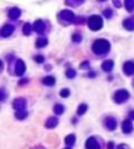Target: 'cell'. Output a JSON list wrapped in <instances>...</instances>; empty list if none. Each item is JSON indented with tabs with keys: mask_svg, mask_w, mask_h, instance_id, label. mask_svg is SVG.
<instances>
[{
	"mask_svg": "<svg viewBox=\"0 0 134 149\" xmlns=\"http://www.w3.org/2000/svg\"><path fill=\"white\" fill-rule=\"evenodd\" d=\"M108 43H107L106 41H97L95 45H94L93 49L95 53H97V54H102V53H105L108 50Z\"/></svg>",
	"mask_w": 134,
	"mask_h": 149,
	"instance_id": "1",
	"label": "cell"
},
{
	"mask_svg": "<svg viewBox=\"0 0 134 149\" xmlns=\"http://www.w3.org/2000/svg\"><path fill=\"white\" fill-rule=\"evenodd\" d=\"M86 148L87 149H101V146L100 144L97 142V140L94 138V137H91L87 139L86 141Z\"/></svg>",
	"mask_w": 134,
	"mask_h": 149,
	"instance_id": "2",
	"label": "cell"
},
{
	"mask_svg": "<svg viewBox=\"0 0 134 149\" xmlns=\"http://www.w3.org/2000/svg\"><path fill=\"white\" fill-rule=\"evenodd\" d=\"M127 98H129V94H127L126 90H120V91H117L116 95H115L116 102H123V101L126 100Z\"/></svg>",
	"mask_w": 134,
	"mask_h": 149,
	"instance_id": "3",
	"label": "cell"
},
{
	"mask_svg": "<svg viewBox=\"0 0 134 149\" xmlns=\"http://www.w3.org/2000/svg\"><path fill=\"white\" fill-rule=\"evenodd\" d=\"M122 129H123V131L125 134H130L132 131V129H133L132 122L130 121V120H125V121L123 122V125H122Z\"/></svg>",
	"mask_w": 134,
	"mask_h": 149,
	"instance_id": "4",
	"label": "cell"
},
{
	"mask_svg": "<svg viewBox=\"0 0 134 149\" xmlns=\"http://www.w3.org/2000/svg\"><path fill=\"white\" fill-rule=\"evenodd\" d=\"M105 125H106L107 129H109V130H114V129L116 128V120H115L114 118L108 117V118L106 119V121H105Z\"/></svg>",
	"mask_w": 134,
	"mask_h": 149,
	"instance_id": "5",
	"label": "cell"
},
{
	"mask_svg": "<svg viewBox=\"0 0 134 149\" xmlns=\"http://www.w3.org/2000/svg\"><path fill=\"white\" fill-rule=\"evenodd\" d=\"M57 123H58V119L55 118V117H50V118L46 121V127L49 128V129H52V128H55V127L57 126Z\"/></svg>",
	"mask_w": 134,
	"mask_h": 149,
	"instance_id": "6",
	"label": "cell"
},
{
	"mask_svg": "<svg viewBox=\"0 0 134 149\" xmlns=\"http://www.w3.org/2000/svg\"><path fill=\"white\" fill-rule=\"evenodd\" d=\"M25 100H23V99H17L15 102H13V108L17 109V110H23V109L25 108Z\"/></svg>",
	"mask_w": 134,
	"mask_h": 149,
	"instance_id": "7",
	"label": "cell"
},
{
	"mask_svg": "<svg viewBox=\"0 0 134 149\" xmlns=\"http://www.w3.org/2000/svg\"><path fill=\"white\" fill-rule=\"evenodd\" d=\"M124 70L127 75H132L134 72V64L133 62H126L124 66Z\"/></svg>",
	"mask_w": 134,
	"mask_h": 149,
	"instance_id": "8",
	"label": "cell"
},
{
	"mask_svg": "<svg viewBox=\"0 0 134 149\" xmlns=\"http://www.w3.org/2000/svg\"><path fill=\"white\" fill-rule=\"evenodd\" d=\"M24 71H25V65H24V62H23L21 60H19V61L17 62L16 72H17V75H23Z\"/></svg>",
	"mask_w": 134,
	"mask_h": 149,
	"instance_id": "9",
	"label": "cell"
},
{
	"mask_svg": "<svg viewBox=\"0 0 134 149\" xmlns=\"http://www.w3.org/2000/svg\"><path fill=\"white\" fill-rule=\"evenodd\" d=\"M75 139H76V137L74 135H68L65 138V142H66L67 146H73L75 144Z\"/></svg>",
	"mask_w": 134,
	"mask_h": 149,
	"instance_id": "10",
	"label": "cell"
},
{
	"mask_svg": "<svg viewBox=\"0 0 134 149\" xmlns=\"http://www.w3.org/2000/svg\"><path fill=\"white\" fill-rule=\"evenodd\" d=\"M16 117H17L18 119H24V118H26L27 117V112L25 110H17Z\"/></svg>",
	"mask_w": 134,
	"mask_h": 149,
	"instance_id": "11",
	"label": "cell"
},
{
	"mask_svg": "<svg viewBox=\"0 0 134 149\" xmlns=\"http://www.w3.org/2000/svg\"><path fill=\"white\" fill-rule=\"evenodd\" d=\"M54 111H55V114H57V115H62V114L64 112V107H63L62 105H56V106L54 107Z\"/></svg>",
	"mask_w": 134,
	"mask_h": 149,
	"instance_id": "12",
	"label": "cell"
},
{
	"mask_svg": "<svg viewBox=\"0 0 134 149\" xmlns=\"http://www.w3.org/2000/svg\"><path fill=\"white\" fill-rule=\"evenodd\" d=\"M44 83L47 85V86H53L54 83H55V79H54L53 77H47V78L44 79Z\"/></svg>",
	"mask_w": 134,
	"mask_h": 149,
	"instance_id": "13",
	"label": "cell"
},
{
	"mask_svg": "<svg viewBox=\"0 0 134 149\" xmlns=\"http://www.w3.org/2000/svg\"><path fill=\"white\" fill-rule=\"evenodd\" d=\"M112 67H113V62H112V61H106V62H104V65H103V69L106 70V71L111 70Z\"/></svg>",
	"mask_w": 134,
	"mask_h": 149,
	"instance_id": "14",
	"label": "cell"
},
{
	"mask_svg": "<svg viewBox=\"0 0 134 149\" xmlns=\"http://www.w3.org/2000/svg\"><path fill=\"white\" fill-rule=\"evenodd\" d=\"M86 109H87V106H86V105H80V107H78V109H77V114H78V115L85 114Z\"/></svg>",
	"mask_w": 134,
	"mask_h": 149,
	"instance_id": "15",
	"label": "cell"
},
{
	"mask_svg": "<svg viewBox=\"0 0 134 149\" xmlns=\"http://www.w3.org/2000/svg\"><path fill=\"white\" fill-rule=\"evenodd\" d=\"M68 95H69V90H68V89H63L62 93H60V96H62V97H67Z\"/></svg>",
	"mask_w": 134,
	"mask_h": 149,
	"instance_id": "16",
	"label": "cell"
},
{
	"mask_svg": "<svg viewBox=\"0 0 134 149\" xmlns=\"http://www.w3.org/2000/svg\"><path fill=\"white\" fill-rule=\"evenodd\" d=\"M74 75H75V71H74V70H69V71L67 72V76H68V77H70V78H72V77H74Z\"/></svg>",
	"mask_w": 134,
	"mask_h": 149,
	"instance_id": "17",
	"label": "cell"
},
{
	"mask_svg": "<svg viewBox=\"0 0 134 149\" xmlns=\"http://www.w3.org/2000/svg\"><path fill=\"white\" fill-rule=\"evenodd\" d=\"M113 148H114V144H113L112 141L108 142V144H107V149H113Z\"/></svg>",
	"mask_w": 134,
	"mask_h": 149,
	"instance_id": "18",
	"label": "cell"
},
{
	"mask_svg": "<svg viewBox=\"0 0 134 149\" xmlns=\"http://www.w3.org/2000/svg\"><path fill=\"white\" fill-rule=\"evenodd\" d=\"M36 60H37V61H38V62H41V61H42V60H44V58H41V57H39V56H38V57H37V58H36Z\"/></svg>",
	"mask_w": 134,
	"mask_h": 149,
	"instance_id": "19",
	"label": "cell"
},
{
	"mask_svg": "<svg viewBox=\"0 0 134 149\" xmlns=\"http://www.w3.org/2000/svg\"><path fill=\"white\" fill-rule=\"evenodd\" d=\"M130 119H134V111L130 112Z\"/></svg>",
	"mask_w": 134,
	"mask_h": 149,
	"instance_id": "20",
	"label": "cell"
},
{
	"mask_svg": "<svg viewBox=\"0 0 134 149\" xmlns=\"http://www.w3.org/2000/svg\"><path fill=\"white\" fill-rule=\"evenodd\" d=\"M119 149H126L125 148V145H121L120 147H119Z\"/></svg>",
	"mask_w": 134,
	"mask_h": 149,
	"instance_id": "21",
	"label": "cell"
},
{
	"mask_svg": "<svg viewBox=\"0 0 134 149\" xmlns=\"http://www.w3.org/2000/svg\"><path fill=\"white\" fill-rule=\"evenodd\" d=\"M65 149H70V148H69V147H68V148H65Z\"/></svg>",
	"mask_w": 134,
	"mask_h": 149,
	"instance_id": "22",
	"label": "cell"
}]
</instances>
